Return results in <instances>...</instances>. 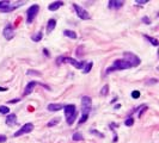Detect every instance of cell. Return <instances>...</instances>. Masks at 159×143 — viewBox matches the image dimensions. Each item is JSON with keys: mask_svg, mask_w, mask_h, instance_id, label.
<instances>
[{"mask_svg": "<svg viewBox=\"0 0 159 143\" xmlns=\"http://www.w3.org/2000/svg\"><path fill=\"white\" fill-rule=\"evenodd\" d=\"M72 140H73V141H82V140H84V137H83V135H82V134L74 132V134H73V136H72Z\"/></svg>", "mask_w": 159, "mask_h": 143, "instance_id": "20", "label": "cell"}, {"mask_svg": "<svg viewBox=\"0 0 159 143\" xmlns=\"http://www.w3.org/2000/svg\"><path fill=\"white\" fill-rule=\"evenodd\" d=\"M28 74L29 75H31V74H36V75H41L38 73V72H34V70H28Z\"/></svg>", "mask_w": 159, "mask_h": 143, "instance_id": "31", "label": "cell"}, {"mask_svg": "<svg viewBox=\"0 0 159 143\" xmlns=\"http://www.w3.org/2000/svg\"><path fill=\"white\" fill-rule=\"evenodd\" d=\"M90 132H91V134H94V135H98L99 137H104V135H103V134H99L98 131H96L94 129H93V130H90Z\"/></svg>", "mask_w": 159, "mask_h": 143, "instance_id": "28", "label": "cell"}, {"mask_svg": "<svg viewBox=\"0 0 159 143\" xmlns=\"http://www.w3.org/2000/svg\"><path fill=\"white\" fill-rule=\"evenodd\" d=\"M124 124H126L127 126H132V125L134 124V119H133V118H127L126 121H124Z\"/></svg>", "mask_w": 159, "mask_h": 143, "instance_id": "24", "label": "cell"}, {"mask_svg": "<svg viewBox=\"0 0 159 143\" xmlns=\"http://www.w3.org/2000/svg\"><path fill=\"white\" fill-rule=\"evenodd\" d=\"M37 85V81H30L26 86H25V90H24V95H29L31 92L34 91L35 86Z\"/></svg>", "mask_w": 159, "mask_h": 143, "instance_id": "9", "label": "cell"}, {"mask_svg": "<svg viewBox=\"0 0 159 143\" xmlns=\"http://www.w3.org/2000/svg\"><path fill=\"white\" fill-rule=\"evenodd\" d=\"M129 68H132V66L127 61H124V60H116L114 62V65L107 69V74H110L111 72H115V70H122V69H129Z\"/></svg>", "mask_w": 159, "mask_h": 143, "instance_id": "2", "label": "cell"}, {"mask_svg": "<svg viewBox=\"0 0 159 143\" xmlns=\"http://www.w3.org/2000/svg\"><path fill=\"white\" fill-rule=\"evenodd\" d=\"M18 101H20V99H12L9 103H10V104H16V103H18Z\"/></svg>", "mask_w": 159, "mask_h": 143, "instance_id": "32", "label": "cell"}, {"mask_svg": "<svg viewBox=\"0 0 159 143\" xmlns=\"http://www.w3.org/2000/svg\"><path fill=\"white\" fill-rule=\"evenodd\" d=\"M43 53L46 54V56H47V57H49V56H50V54H49V51H48V49H44V50H43Z\"/></svg>", "mask_w": 159, "mask_h": 143, "instance_id": "34", "label": "cell"}, {"mask_svg": "<svg viewBox=\"0 0 159 143\" xmlns=\"http://www.w3.org/2000/svg\"><path fill=\"white\" fill-rule=\"evenodd\" d=\"M92 66H93V62H87L86 66L84 67V74H87V73H89V72L91 70V68H92Z\"/></svg>", "mask_w": 159, "mask_h": 143, "instance_id": "19", "label": "cell"}, {"mask_svg": "<svg viewBox=\"0 0 159 143\" xmlns=\"http://www.w3.org/2000/svg\"><path fill=\"white\" fill-rule=\"evenodd\" d=\"M33 130H34V124L33 123H26V124L23 125L18 131L14 132V137H19V136H22V135H24V134H30Z\"/></svg>", "mask_w": 159, "mask_h": 143, "instance_id": "5", "label": "cell"}, {"mask_svg": "<svg viewBox=\"0 0 159 143\" xmlns=\"http://www.w3.org/2000/svg\"><path fill=\"white\" fill-rule=\"evenodd\" d=\"M39 11V6L38 5H33V6H30L28 11H26V23L30 24V23H33V20L35 19V17L37 16Z\"/></svg>", "mask_w": 159, "mask_h": 143, "instance_id": "4", "label": "cell"}, {"mask_svg": "<svg viewBox=\"0 0 159 143\" xmlns=\"http://www.w3.org/2000/svg\"><path fill=\"white\" fill-rule=\"evenodd\" d=\"M87 118H89V115L87 113H82V118H80V121H79V124H83L87 121Z\"/></svg>", "mask_w": 159, "mask_h": 143, "instance_id": "22", "label": "cell"}, {"mask_svg": "<svg viewBox=\"0 0 159 143\" xmlns=\"http://www.w3.org/2000/svg\"><path fill=\"white\" fill-rule=\"evenodd\" d=\"M6 91H7L6 87H0V92H6Z\"/></svg>", "mask_w": 159, "mask_h": 143, "instance_id": "36", "label": "cell"}, {"mask_svg": "<svg viewBox=\"0 0 159 143\" xmlns=\"http://www.w3.org/2000/svg\"><path fill=\"white\" fill-rule=\"evenodd\" d=\"M55 26H56V20H55V19H49L48 24H47V34H50L52 31L55 29Z\"/></svg>", "mask_w": 159, "mask_h": 143, "instance_id": "12", "label": "cell"}, {"mask_svg": "<svg viewBox=\"0 0 159 143\" xmlns=\"http://www.w3.org/2000/svg\"><path fill=\"white\" fill-rule=\"evenodd\" d=\"M6 140H7V137L5 136V135H0V143L6 142Z\"/></svg>", "mask_w": 159, "mask_h": 143, "instance_id": "29", "label": "cell"}, {"mask_svg": "<svg viewBox=\"0 0 159 143\" xmlns=\"http://www.w3.org/2000/svg\"><path fill=\"white\" fill-rule=\"evenodd\" d=\"M123 56H124V61L128 62L132 67H138L140 65V62H141L140 59L133 53H124Z\"/></svg>", "mask_w": 159, "mask_h": 143, "instance_id": "3", "label": "cell"}, {"mask_svg": "<svg viewBox=\"0 0 159 143\" xmlns=\"http://www.w3.org/2000/svg\"><path fill=\"white\" fill-rule=\"evenodd\" d=\"M62 109H63L62 104H49L48 105V111H50V112H58V111Z\"/></svg>", "mask_w": 159, "mask_h": 143, "instance_id": "11", "label": "cell"}, {"mask_svg": "<svg viewBox=\"0 0 159 143\" xmlns=\"http://www.w3.org/2000/svg\"><path fill=\"white\" fill-rule=\"evenodd\" d=\"M82 104H83V109L91 107V98H90V97H83Z\"/></svg>", "mask_w": 159, "mask_h": 143, "instance_id": "15", "label": "cell"}, {"mask_svg": "<svg viewBox=\"0 0 159 143\" xmlns=\"http://www.w3.org/2000/svg\"><path fill=\"white\" fill-rule=\"evenodd\" d=\"M108 91H109V86L105 85V86L101 90V94H102V95H107V94H108Z\"/></svg>", "mask_w": 159, "mask_h": 143, "instance_id": "25", "label": "cell"}, {"mask_svg": "<svg viewBox=\"0 0 159 143\" xmlns=\"http://www.w3.org/2000/svg\"><path fill=\"white\" fill-rule=\"evenodd\" d=\"M123 5V1H120V0H110L109 1V7L110 9H120Z\"/></svg>", "mask_w": 159, "mask_h": 143, "instance_id": "10", "label": "cell"}, {"mask_svg": "<svg viewBox=\"0 0 159 143\" xmlns=\"http://www.w3.org/2000/svg\"><path fill=\"white\" fill-rule=\"evenodd\" d=\"M16 121H17V116H16L14 113H11V115H9L6 117V124L10 125V126L16 124Z\"/></svg>", "mask_w": 159, "mask_h": 143, "instance_id": "14", "label": "cell"}, {"mask_svg": "<svg viewBox=\"0 0 159 143\" xmlns=\"http://www.w3.org/2000/svg\"><path fill=\"white\" fill-rule=\"evenodd\" d=\"M63 110H65V116H66V121L68 125H72L73 122L75 121L77 117V109L75 105L69 104V105H65L63 106Z\"/></svg>", "mask_w": 159, "mask_h": 143, "instance_id": "1", "label": "cell"}, {"mask_svg": "<svg viewBox=\"0 0 159 143\" xmlns=\"http://www.w3.org/2000/svg\"><path fill=\"white\" fill-rule=\"evenodd\" d=\"M140 97V92L139 91H133L132 92V98L133 99H138Z\"/></svg>", "mask_w": 159, "mask_h": 143, "instance_id": "27", "label": "cell"}, {"mask_svg": "<svg viewBox=\"0 0 159 143\" xmlns=\"http://www.w3.org/2000/svg\"><path fill=\"white\" fill-rule=\"evenodd\" d=\"M3 34H4V37L6 39H12L14 37V31H13V28L11 25H6Z\"/></svg>", "mask_w": 159, "mask_h": 143, "instance_id": "8", "label": "cell"}, {"mask_svg": "<svg viewBox=\"0 0 159 143\" xmlns=\"http://www.w3.org/2000/svg\"><path fill=\"white\" fill-rule=\"evenodd\" d=\"M156 82H157L156 79H152V80H148V82H147V84H156Z\"/></svg>", "mask_w": 159, "mask_h": 143, "instance_id": "35", "label": "cell"}, {"mask_svg": "<svg viewBox=\"0 0 159 143\" xmlns=\"http://www.w3.org/2000/svg\"><path fill=\"white\" fill-rule=\"evenodd\" d=\"M9 112H10V109L7 106H5V105L0 106V113H1V115H7Z\"/></svg>", "mask_w": 159, "mask_h": 143, "instance_id": "21", "label": "cell"}, {"mask_svg": "<svg viewBox=\"0 0 159 143\" xmlns=\"http://www.w3.org/2000/svg\"><path fill=\"white\" fill-rule=\"evenodd\" d=\"M142 22L146 23V24H149V23H151V20H149L147 17H144V18H142Z\"/></svg>", "mask_w": 159, "mask_h": 143, "instance_id": "33", "label": "cell"}, {"mask_svg": "<svg viewBox=\"0 0 159 143\" xmlns=\"http://www.w3.org/2000/svg\"><path fill=\"white\" fill-rule=\"evenodd\" d=\"M61 6H63V3L62 1H55V3H52L49 6H48V10L49 11H56L59 10Z\"/></svg>", "mask_w": 159, "mask_h": 143, "instance_id": "13", "label": "cell"}, {"mask_svg": "<svg viewBox=\"0 0 159 143\" xmlns=\"http://www.w3.org/2000/svg\"><path fill=\"white\" fill-rule=\"evenodd\" d=\"M114 142H117V136L115 135V137H114Z\"/></svg>", "mask_w": 159, "mask_h": 143, "instance_id": "38", "label": "cell"}, {"mask_svg": "<svg viewBox=\"0 0 159 143\" xmlns=\"http://www.w3.org/2000/svg\"><path fill=\"white\" fill-rule=\"evenodd\" d=\"M120 107H121V105H120V104H117V105H115V109H116V110H117V109H120Z\"/></svg>", "mask_w": 159, "mask_h": 143, "instance_id": "37", "label": "cell"}, {"mask_svg": "<svg viewBox=\"0 0 159 143\" xmlns=\"http://www.w3.org/2000/svg\"><path fill=\"white\" fill-rule=\"evenodd\" d=\"M42 37H43V32H42V31H39V32H37L36 35H34L33 37H31V39H33L34 42H39L42 39Z\"/></svg>", "mask_w": 159, "mask_h": 143, "instance_id": "17", "label": "cell"}, {"mask_svg": "<svg viewBox=\"0 0 159 143\" xmlns=\"http://www.w3.org/2000/svg\"><path fill=\"white\" fill-rule=\"evenodd\" d=\"M145 38L146 39H148V41L152 43L154 47H158L159 45V42H158V39H156V38H153V37H149V36H147V35H145Z\"/></svg>", "mask_w": 159, "mask_h": 143, "instance_id": "18", "label": "cell"}, {"mask_svg": "<svg viewBox=\"0 0 159 143\" xmlns=\"http://www.w3.org/2000/svg\"><path fill=\"white\" fill-rule=\"evenodd\" d=\"M137 3L138 5H142V4H147V0H137Z\"/></svg>", "mask_w": 159, "mask_h": 143, "instance_id": "30", "label": "cell"}, {"mask_svg": "<svg viewBox=\"0 0 159 143\" xmlns=\"http://www.w3.org/2000/svg\"><path fill=\"white\" fill-rule=\"evenodd\" d=\"M10 4V1L9 0H3V1H0V10H3V9H5V7Z\"/></svg>", "mask_w": 159, "mask_h": 143, "instance_id": "23", "label": "cell"}, {"mask_svg": "<svg viewBox=\"0 0 159 143\" xmlns=\"http://www.w3.org/2000/svg\"><path fill=\"white\" fill-rule=\"evenodd\" d=\"M73 9L75 10V12H77V16L80 19H84V20H87V19H90L91 17H90V14H89V12L87 11H85L83 7H80L79 5H77V4H73Z\"/></svg>", "mask_w": 159, "mask_h": 143, "instance_id": "6", "label": "cell"}, {"mask_svg": "<svg viewBox=\"0 0 159 143\" xmlns=\"http://www.w3.org/2000/svg\"><path fill=\"white\" fill-rule=\"evenodd\" d=\"M59 121H60V119L59 118H55V119H52V121L48 123V126H49V128H50V126H53V125H56L58 123H59Z\"/></svg>", "mask_w": 159, "mask_h": 143, "instance_id": "26", "label": "cell"}, {"mask_svg": "<svg viewBox=\"0 0 159 143\" xmlns=\"http://www.w3.org/2000/svg\"><path fill=\"white\" fill-rule=\"evenodd\" d=\"M63 62H68L69 65L74 66L77 69H82V68H84V66H85V62H78L77 60L71 59V57H63Z\"/></svg>", "mask_w": 159, "mask_h": 143, "instance_id": "7", "label": "cell"}, {"mask_svg": "<svg viewBox=\"0 0 159 143\" xmlns=\"http://www.w3.org/2000/svg\"><path fill=\"white\" fill-rule=\"evenodd\" d=\"M63 35L69 37V38H73V39L77 38V34L74 32V31H71V30H65V31H63Z\"/></svg>", "mask_w": 159, "mask_h": 143, "instance_id": "16", "label": "cell"}]
</instances>
